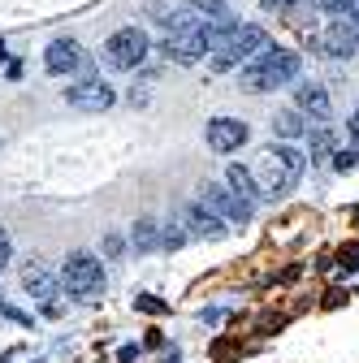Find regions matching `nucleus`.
Returning a JSON list of instances; mask_svg holds the SVG:
<instances>
[{
	"label": "nucleus",
	"instance_id": "obj_1",
	"mask_svg": "<svg viewBox=\"0 0 359 363\" xmlns=\"http://www.w3.org/2000/svg\"><path fill=\"white\" fill-rule=\"evenodd\" d=\"M307 169V156L290 143H273V147H264L251 164L255 173V186H260V199H282L299 186V177Z\"/></svg>",
	"mask_w": 359,
	"mask_h": 363
},
{
	"label": "nucleus",
	"instance_id": "obj_2",
	"mask_svg": "<svg viewBox=\"0 0 359 363\" xmlns=\"http://www.w3.org/2000/svg\"><path fill=\"white\" fill-rule=\"evenodd\" d=\"M303 69V57L290 52V48H273V43H264V48L243 65V86L251 91V96H268V91H277L286 82H294Z\"/></svg>",
	"mask_w": 359,
	"mask_h": 363
},
{
	"label": "nucleus",
	"instance_id": "obj_3",
	"mask_svg": "<svg viewBox=\"0 0 359 363\" xmlns=\"http://www.w3.org/2000/svg\"><path fill=\"white\" fill-rule=\"evenodd\" d=\"M61 286L78 303H96L104 294V264L92 251H70L65 264H61Z\"/></svg>",
	"mask_w": 359,
	"mask_h": 363
},
{
	"label": "nucleus",
	"instance_id": "obj_4",
	"mask_svg": "<svg viewBox=\"0 0 359 363\" xmlns=\"http://www.w3.org/2000/svg\"><path fill=\"white\" fill-rule=\"evenodd\" d=\"M264 43H268V35L260 30V26H234L226 39H221L216 43V48H212V69L216 74H226V69H243L260 48H264Z\"/></svg>",
	"mask_w": 359,
	"mask_h": 363
},
{
	"label": "nucleus",
	"instance_id": "obj_5",
	"mask_svg": "<svg viewBox=\"0 0 359 363\" xmlns=\"http://www.w3.org/2000/svg\"><path fill=\"white\" fill-rule=\"evenodd\" d=\"M148 52H152V39L139 30V26H121L117 35H109V43H104V65L109 69H139L143 61H148Z\"/></svg>",
	"mask_w": 359,
	"mask_h": 363
},
{
	"label": "nucleus",
	"instance_id": "obj_6",
	"mask_svg": "<svg viewBox=\"0 0 359 363\" xmlns=\"http://www.w3.org/2000/svg\"><path fill=\"white\" fill-rule=\"evenodd\" d=\"M199 203H208L226 225H247L251 220V199L234 195L226 182H204V186H199Z\"/></svg>",
	"mask_w": 359,
	"mask_h": 363
},
{
	"label": "nucleus",
	"instance_id": "obj_7",
	"mask_svg": "<svg viewBox=\"0 0 359 363\" xmlns=\"http://www.w3.org/2000/svg\"><path fill=\"white\" fill-rule=\"evenodd\" d=\"M321 52L325 57H333V61H346V57H355L359 52V26L350 22V18H338V22H329L325 30H321Z\"/></svg>",
	"mask_w": 359,
	"mask_h": 363
},
{
	"label": "nucleus",
	"instance_id": "obj_8",
	"mask_svg": "<svg viewBox=\"0 0 359 363\" xmlns=\"http://www.w3.org/2000/svg\"><path fill=\"white\" fill-rule=\"evenodd\" d=\"M65 100H70V108H82V113H104V108H113L117 96L104 78H82L65 91Z\"/></svg>",
	"mask_w": 359,
	"mask_h": 363
},
{
	"label": "nucleus",
	"instance_id": "obj_9",
	"mask_svg": "<svg viewBox=\"0 0 359 363\" xmlns=\"http://www.w3.org/2000/svg\"><path fill=\"white\" fill-rule=\"evenodd\" d=\"M204 134H208V147H212L216 156H230V152H238V147L251 139L247 121H238V117H212Z\"/></svg>",
	"mask_w": 359,
	"mask_h": 363
},
{
	"label": "nucleus",
	"instance_id": "obj_10",
	"mask_svg": "<svg viewBox=\"0 0 359 363\" xmlns=\"http://www.w3.org/2000/svg\"><path fill=\"white\" fill-rule=\"evenodd\" d=\"M160 52H165L169 61H177V65H195V61L208 57L212 48H208V35H204V26H199V30H182V35H165V39H160Z\"/></svg>",
	"mask_w": 359,
	"mask_h": 363
},
{
	"label": "nucleus",
	"instance_id": "obj_11",
	"mask_svg": "<svg viewBox=\"0 0 359 363\" xmlns=\"http://www.w3.org/2000/svg\"><path fill=\"white\" fill-rule=\"evenodd\" d=\"M82 65H87V52H82V43L70 39V35L53 39L48 48H43V69L48 74H78Z\"/></svg>",
	"mask_w": 359,
	"mask_h": 363
},
{
	"label": "nucleus",
	"instance_id": "obj_12",
	"mask_svg": "<svg viewBox=\"0 0 359 363\" xmlns=\"http://www.w3.org/2000/svg\"><path fill=\"white\" fill-rule=\"evenodd\" d=\"M182 220H187V234H191V238H208V242H221V238L230 234V230H226V220H221V216H216L208 203H199V199L182 208Z\"/></svg>",
	"mask_w": 359,
	"mask_h": 363
},
{
	"label": "nucleus",
	"instance_id": "obj_13",
	"mask_svg": "<svg viewBox=\"0 0 359 363\" xmlns=\"http://www.w3.org/2000/svg\"><path fill=\"white\" fill-rule=\"evenodd\" d=\"M294 104H299L303 113H311L316 121H329V117H333V104H329V96H325V86H321V82H299Z\"/></svg>",
	"mask_w": 359,
	"mask_h": 363
},
{
	"label": "nucleus",
	"instance_id": "obj_14",
	"mask_svg": "<svg viewBox=\"0 0 359 363\" xmlns=\"http://www.w3.org/2000/svg\"><path fill=\"white\" fill-rule=\"evenodd\" d=\"M22 290H26L31 298H39V303H53V298L61 294V281L53 277L48 268H39V264H35V268L22 272Z\"/></svg>",
	"mask_w": 359,
	"mask_h": 363
},
{
	"label": "nucleus",
	"instance_id": "obj_15",
	"mask_svg": "<svg viewBox=\"0 0 359 363\" xmlns=\"http://www.w3.org/2000/svg\"><path fill=\"white\" fill-rule=\"evenodd\" d=\"M226 186H230L234 195H243V199H260L255 173H251V169H243V164H230V169H226Z\"/></svg>",
	"mask_w": 359,
	"mask_h": 363
},
{
	"label": "nucleus",
	"instance_id": "obj_16",
	"mask_svg": "<svg viewBox=\"0 0 359 363\" xmlns=\"http://www.w3.org/2000/svg\"><path fill=\"white\" fill-rule=\"evenodd\" d=\"M130 247H134V251H156V247H160V225H156L152 216H143V220H134V234H130Z\"/></svg>",
	"mask_w": 359,
	"mask_h": 363
},
{
	"label": "nucleus",
	"instance_id": "obj_17",
	"mask_svg": "<svg viewBox=\"0 0 359 363\" xmlns=\"http://www.w3.org/2000/svg\"><path fill=\"white\" fill-rule=\"evenodd\" d=\"M187 242H191V234H187L182 212H177L173 220H165V230H160V247H165V251H182Z\"/></svg>",
	"mask_w": 359,
	"mask_h": 363
},
{
	"label": "nucleus",
	"instance_id": "obj_18",
	"mask_svg": "<svg viewBox=\"0 0 359 363\" xmlns=\"http://www.w3.org/2000/svg\"><path fill=\"white\" fill-rule=\"evenodd\" d=\"M307 125H303V117L294 113V108H282L277 117H273V134H277V139L282 143H290V139H299V134H303Z\"/></svg>",
	"mask_w": 359,
	"mask_h": 363
},
{
	"label": "nucleus",
	"instance_id": "obj_19",
	"mask_svg": "<svg viewBox=\"0 0 359 363\" xmlns=\"http://www.w3.org/2000/svg\"><path fill=\"white\" fill-rule=\"evenodd\" d=\"M191 9H195L204 22H234V13L221 5V0H191Z\"/></svg>",
	"mask_w": 359,
	"mask_h": 363
},
{
	"label": "nucleus",
	"instance_id": "obj_20",
	"mask_svg": "<svg viewBox=\"0 0 359 363\" xmlns=\"http://www.w3.org/2000/svg\"><path fill=\"white\" fill-rule=\"evenodd\" d=\"M329 152H338V147H333V134L321 125L316 134H311V160H321V156H329Z\"/></svg>",
	"mask_w": 359,
	"mask_h": 363
},
{
	"label": "nucleus",
	"instance_id": "obj_21",
	"mask_svg": "<svg viewBox=\"0 0 359 363\" xmlns=\"http://www.w3.org/2000/svg\"><path fill=\"white\" fill-rule=\"evenodd\" d=\"M134 307L148 311V315H169V303H160L156 294H139V298H134Z\"/></svg>",
	"mask_w": 359,
	"mask_h": 363
},
{
	"label": "nucleus",
	"instance_id": "obj_22",
	"mask_svg": "<svg viewBox=\"0 0 359 363\" xmlns=\"http://www.w3.org/2000/svg\"><path fill=\"white\" fill-rule=\"evenodd\" d=\"M355 164H359V147H350V152L338 147V152H333V169H338V173H350Z\"/></svg>",
	"mask_w": 359,
	"mask_h": 363
},
{
	"label": "nucleus",
	"instance_id": "obj_23",
	"mask_svg": "<svg viewBox=\"0 0 359 363\" xmlns=\"http://www.w3.org/2000/svg\"><path fill=\"white\" fill-rule=\"evenodd\" d=\"M13 259V238H9V230H5V225H0V268H5Z\"/></svg>",
	"mask_w": 359,
	"mask_h": 363
},
{
	"label": "nucleus",
	"instance_id": "obj_24",
	"mask_svg": "<svg viewBox=\"0 0 359 363\" xmlns=\"http://www.w3.org/2000/svg\"><path fill=\"white\" fill-rule=\"evenodd\" d=\"M316 5H321L325 13H333V18H342V13H346V5H350V0H316Z\"/></svg>",
	"mask_w": 359,
	"mask_h": 363
},
{
	"label": "nucleus",
	"instance_id": "obj_25",
	"mask_svg": "<svg viewBox=\"0 0 359 363\" xmlns=\"http://www.w3.org/2000/svg\"><path fill=\"white\" fill-rule=\"evenodd\" d=\"M0 315H9L13 325H31V315H26V311H18V307H5V303H0Z\"/></svg>",
	"mask_w": 359,
	"mask_h": 363
},
{
	"label": "nucleus",
	"instance_id": "obj_26",
	"mask_svg": "<svg viewBox=\"0 0 359 363\" xmlns=\"http://www.w3.org/2000/svg\"><path fill=\"white\" fill-rule=\"evenodd\" d=\"M121 247H126V242H121L117 234H109V238H104V255H121Z\"/></svg>",
	"mask_w": 359,
	"mask_h": 363
},
{
	"label": "nucleus",
	"instance_id": "obj_27",
	"mask_svg": "<svg viewBox=\"0 0 359 363\" xmlns=\"http://www.w3.org/2000/svg\"><path fill=\"white\" fill-rule=\"evenodd\" d=\"M139 359V346H121V363H134Z\"/></svg>",
	"mask_w": 359,
	"mask_h": 363
},
{
	"label": "nucleus",
	"instance_id": "obj_28",
	"mask_svg": "<svg viewBox=\"0 0 359 363\" xmlns=\"http://www.w3.org/2000/svg\"><path fill=\"white\" fill-rule=\"evenodd\" d=\"M342 18H350V22L359 26V0H350V5H346V13H342Z\"/></svg>",
	"mask_w": 359,
	"mask_h": 363
},
{
	"label": "nucleus",
	"instance_id": "obj_29",
	"mask_svg": "<svg viewBox=\"0 0 359 363\" xmlns=\"http://www.w3.org/2000/svg\"><path fill=\"white\" fill-rule=\"evenodd\" d=\"M286 5H294V0H264V9H286Z\"/></svg>",
	"mask_w": 359,
	"mask_h": 363
}]
</instances>
